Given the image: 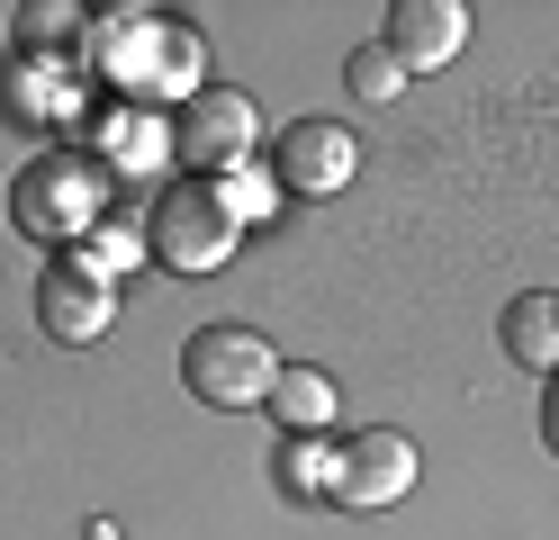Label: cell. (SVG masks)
Listing matches in <instances>:
<instances>
[{"label": "cell", "mask_w": 559, "mask_h": 540, "mask_svg": "<svg viewBox=\"0 0 559 540\" xmlns=\"http://www.w3.org/2000/svg\"><path fill=\"white\" fill-rule=\"evenodd\" d=\"M542 442L559 451V370H550V387H542Z\"/></svg>", "instance_id": "d6986e66"}, {"label": "cell", "mask_w": 559, "mask_h": 540, "mask_svg": "<svg viewBox=\"0 0 559 540\" xmlns=\"http://www.w3.org/2000/svg\"><path fill=\"white\" fill-rule=\"evenodd\" d=\"M379 46L406 63V82H415V72H442L451 55L469 46V0H389Z\"/></svg>", "instance_id": "9c48e42d"}, {"label": "cell", "mask_w": 559, "mask_h": 540, "mask_svg": "<svg viewBox=\"0 0 559 540\" xmlns=\"http://www.w3.org/2000/svg\"><path fill=\"white\" fill-rule=\"evenodd\" d=\"M73 108H82V82L55 55H19L10 63V118L19 127H73Z\"/></svg>", "instance_id": "30bf717a"}, {"label": "cell", "mask_w": 559, "mask_h": 540, "mask_svg": "<svg viewBox=\"0 0 559 540\" xmlns=\"http://www.w3.org/2000/svg\"><path fill=\"white\" fill-rule=\"evenodd\" d=\"M506 360L514 370H559V288H523L506 307Z\"/></svg>", "instance_id": "8fae6325"}, {"label": "cell", "mask_w": 559, "mask_h": 540, "mask_svg": "<svg viewBox=\"0 0 559 540\" xmlns=\"http://www.w3.org/2000/svg\"><path fill=\"white\" fill-rule=\"evenodd\" d=\"M91 36V10L73 0H27L19 10V55H55V46H82Z\"/></svg>", "instance_id": "9a60e30c"}, {"label": "cell", "mask_w": 559, "mask_h": 540, "mask_svg": "<svg viewBox=\"0 0 559 540\" xmlns=\"http://www.w3.org/2000/svg\"><path fill=\"white\" fill-rule=\"evenodd\" d=\"M271 423L289 432V442H298V432H325V423H334V379L307 370V360H289L280 387H271Z\"/></svg>", "instance_id": "4fadbf2b"}, {"label": "cell", "mask_w": 559, "mask_h": 540, "mask_svg": "<svg viewBox=\"0 0 559 540\" xmlns=\"http://www.w3.org/2000/svg\"><path fill=\"white\" fill-rule=\"evenodd\" d=\"M99 163H109V171H154V163H171V127L154 118V108H109Z\"/></svg>", "instance_id": "7c38bea8"}, {"label": "cell", "mask_w": 559, "mask_h": 540, "mask_svg": "<svg viewBox=\"0 0 559 540\" xmlns=\"http://www.w3.org/2000/svg\"><path fill=\"white\" fill-rule=\"evenodd\" d=\"M262 171L289 199H334V190H353V171H361V135L343 127V118H289Z\"/></svg>", "instance_id": "8992f818"}, {"label": "cell", "mask_w": 559, "mask_h": 540, "mask_svg": "<svg viewBox=\"0 0 559 540\" xmlns=\"http://www.w3.org/2000/svg\"><path fill=\"white\" fill-rule=\"evenodd\" d=\"M415 442L406 432H353V442H334V495L325 504H353V514H389V504H406L415 495Z\"/></svg>", "instance_id": "52a82bcc"}, {"label": "cell", "mask_w": 559, "mask_h": 540, "mask_svg": "<svg viewBox=\"0 0 559 540\" xmlns=\"http://www.w3.org/2000/svg\"><path fill=\"white\" fill-rule=\"evenodd\" d=\"M118 315V279L91 262V252H55L46 279H37V324L55 343H99Z\"/></svg>", "instance_id": "ba28073f"}, {"label": "cell", "mask_w": 559, "mask_h": 540, "mask_svg": "<svg viewBox=\"0 0 559 540\" xmlns=\"http://www.w3.org/2000/svg\"><path fill=\"white\" fill-rule=\"evenodd\" d=\"M10 216H19V235H37L55 252H82L99 235V216H109V163L99 154H46V163H27L10 180Z\"/></svg>", "instance_id": "3957f363"}, {"label": "cell", "mask_w": 559, "mask_h": 540, "mask_svg": "<svg viewBox=\"0 0 559 540\" xmlns=\"http://www.w3.org/2000/svg\"><path fill=\"white\" fill-rule=\"evenodd\" d=\"M82 252H91V262H99V271H109V279H118L127 262H154V252H145V235H135V226H127V216H99V235H91Z\"/></svg>", "instance_id": "e0dca14e"}, {"label": "cell", "mask_w": 559, "mask_h": 540, "mask_svg": "<svg viewBox=\"0 0 559 540\" xmlns=\"http://www.w3.org/2000/svg\"><path fill=\"white\" fill-rule=\"evenodd\" d=\"M226 199H235V216H243V235L271 216V199H280V180L262 171V163H243V171H226Z\"/></svg>", "instance_id": "ac0fdd59"}, {"label": "cell", "mask_w": 559, "mask_h": 540, "mask_svg": "<svg viewBox=\"0 0 559 540\" xmlns=\"http://www.w3.org/2000/svg\"><path fill=\"white\" fill-rule=\"evenodd\" d=\"M280 370H289V360H280L253 324H207V334L181 343V387L199 406H271Z\"/></svg>", "instance_id": "277c9868"}, {"label": "cell", "mask_w": 559, "mask_h": 540, "mask_svg": "<svg viewBox=\"0 0 559 540\" xmlns=\"http://www.w3.org/2000/svg\"><path fill=\"white\" fill-rule=\"evenodd\" d=\"M343 91H353V99H406V63L389 55V46H353V63H343Z\"/></svg>", "instance_id": "2e32d148"}, {"label": "cell", "mask_w": 559, "mask_h": 540, "mask_svg": "<svg viewBox=\"0 0 559 540\" xmlns=\"http://www.w3.org/2000/svg\"><path fill=\"white\" fill-rule=\"evenodd\" d=\"M253 144H262V108L253 91H226V82H207L181 118H171V163H190L199 180H226L253 163Z\"/></svg>", "instance_id": "5b68a950"}, {"label": "cell", "mask_w": 559, "mask_h": 540, "mask_svg": "<svg viewBox=\"0 0 559 540\" xmlns=\"http://www.w3.org/2000/svg\"><path fill=\"white\" fill-rule=\"evenodd\" d=\"M280 495H298V504H325L334 495V442H325V432H298V442L280 451Z\"/></svg>", "instance_id": "5bb4252c"}, {"label": "cell", "mask_w": 559, "mask_h": 540, "mask_svg": "<svg viewBox=\"0 0 559 540\" xmlns=\"http://www.w3.org/2000/svg\"><path fill=\"white\" fill-rule=\"evenodd\" d=\"M235 243H243V216L226 199V180H163L154 207H145V252L163 271H181V279H207V271H226L235 262Z\"/></svg>", "instance_id": "7a4b0ae2"}, {"label": "cell", "mask_w": 559, "mask_h": 540, "mask_svg": "<svg viewBox=\"0 0 559 540\" xmlns=\"http://www.w3.org/2000/svg\"><path fill=\"white\" fill-rule=\"evenodd\" d=\"M91 63H99V82L127 91V108L145 99V108H190L207 91V46H199V27L190 19H171V10H109V19H91Z\"/></svg>", "instance_id": "6da1fadb"}]
</instances>
